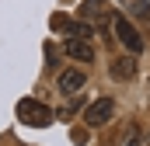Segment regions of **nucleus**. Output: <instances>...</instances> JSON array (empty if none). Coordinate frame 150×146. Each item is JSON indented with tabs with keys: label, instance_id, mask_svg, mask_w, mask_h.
<instances>
[{
	"label": "nucleus",
	"instance_id": "f257e3e1",
	"mask_svg": "<svg viewBox=\"0 0 150 146\" xmlns=\"http://www.w3.org/2000/svg\"><path fill=\"white\" fill-rule=\"evenodd\" d=\"M18 118H21L25 125H49V122H52V111L45 108L38 98H21V101H18Z\"/></svg>",
	"mask_w": 150,
	"mask_h": 146
},
{
	"label": "nucleus",
	"instance_id": "f03ea898",
	"mask_svg": "<svg viewBox=\"0 0 150 146\" xmlns=\"http://www.w3.org/2000/svg\"><path fill=\"white\" fill-rule=\"evenodd\" d=\"M112 28H115V38H119V42H122V45H126L133 56L143 49V38H140V32H136V25H133V21H126V18H115V21H112Z\"/></svg>",
	"mask_w": 150,
	"mask_h": 146
},
{
	"label": "nucleus",
	"instance_id": "7ed1b4c3",
	"mask_svg": "<svg viewBox=\"0 0 150 146\" xmlns=\"http://www.w3.org/2000/svg\"><path fill=\"white\" fill-rule=\"evenodd\" d=\"M112 115H115V101H112V98H98L94 105H87V111H84V122H87L91 129H98V125L112 122Z\"/></svg>",
	"mask_w": 150,
	"mask_h": 146
},
{
	"label": "nucleus",
	"instance_id": "20e7f679",
	"mask_svg": "<svg viewBox=\"0 0 150 146\" xmlns=\"http://www.w3.org/2000/svg\"><path fill=\"white\" fill-rule=\"evenodd\" d=\"M84 70H67V73H59V80H56V87H59V94H74V91H80L84 87Z\"/></svg>",
	"mask_w": 150,
	"mask_h": 146
},
{
	"label": "nucleus",
	"instance_id": "39448f33",
	"mask_svg": "<svg viewBox=\"0 0 150 146\" xmlns=\"http://www.w3.org/2000/svg\"><path fill=\"white\" fill-rule=\"evenodd\" d=\"M112 77L115 80H133V77H136V59H133V56H119L112 63Z\"/></svg>",
	"mask_w": 150,
	"mask_h": 146
},
{
	"label": "nucleus",
	"instance_id": "423d86ee",
	"mask_svg": "<svg viewBox=\"0 0 150 146\" xmlns=\"http://www.w3.org/2000/svg\"><path fill=\"white\" fill-rule=\"evenodd\" d=\"M67 56L77 59V63H91V59H94V49H91L87 42H67Z\"/></svg>",
	"mask_w": 150,
	"mask_h": 146
},
{
	"label": "nucleus",
	"instance_id": "0eeeda50",
	"mask_svg": "<svg viewBox=\"0 0 150 146\" xmlns=\"http://www.w3.org/2000/svg\"><path fill=\"white\" fill-rule=\"evenodd\" d=\"M129 14H136V18H143V21H150V0H119Z\"/></svg>",
	"mask_w": 150,
	"mask_h": 146
},
{
	"label": "nucleus",
	"instance_id": "6e6552de",
	"mask_svg": "<svg viewBox=\"0 0 150 146\" xmlns=\"http://www.w3.org/2000/svg\"><path fill=\"white\" fill-rule=\"evenodd\" d=\"M67 35L87 42V38H94V32H91V25H84V21H70V25H67Z\"/></svg>",
	"mask_w": 150,
	"mask_h": 146
},
{
	"label": "nucleus",
	"instance_id": "1a4fd4ad",
	"mask_svg": "<svg viewBox=\"0 0 150 146\" xmlns=\"http://www.w3.org/2000/svg\"><path fill=\"white\" fill-rule=\"evenodd\" d=\"M101 4H105V0H84V7H80L84 18H101Z\"/></svg>",
	"mask_w": 150,
	"mask_h": 146
},
{
	"label": "nucleus",
	"instance_id": "9d476101",
	"mask_svg": "<svg viewBox=\"0 0 150 146\" xmlns=\"http://www.w3.org/2000/svg\"><path fill=\"white\" fill-rule=\"evenodd\" d=\"M67 25H70V21H67V18H59V14H56V18H52V28H56V32H67Z\"/></svg>",
	"mask_w": 150,
	"mask_h": 146
}]
</instances>
